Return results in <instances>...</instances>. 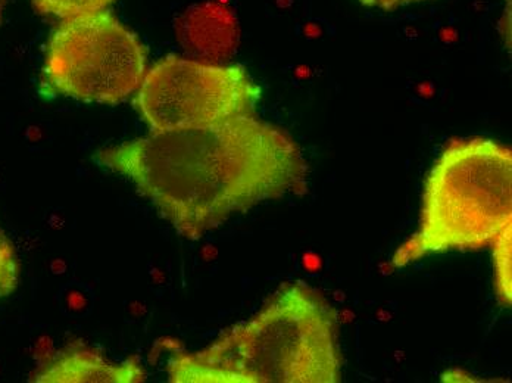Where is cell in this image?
<instances>
[{
  "label": "cell",
  "instance_id": "cell-1",
  "mask_svg": "<svg viewBox=\"0 0 512 383\" xmlns=\"http://www.w3.org/2000/svg\"><path fill=\"white\" fill-rule=\"evenodd\" d=\"M180 235L199 239L234 213L302 189L307 165L286 133L252 114L103 149Z\"/></svg>",
  "mask_w": 512,
  "mask_h": 383
},
{
  "label": "cell",
  "instance_id": "cell-2",
  "mask_svg": "<svg viewBox=\"0 0 512 383\" xmlns=\"http://www.w3.org/2000/svg\"><path fill=\"white\" fill-rule=\"evenodd\" d=\"M336 316L304 285L277 292L254 319L198 353H176V383H336L342 381Z\"/></svg>",
  "mask_w": 512,
  "mask_h": 383
},
{
  "label": "cell",
  "instance_id": "cell-3",
  "mask_svg": "<svg viewBox=\"0 0 512 383\" xmlns=\"http://www.w3.org/2000/svg\"><path fill=\"white\" fill-rule=\"evenodd\" d=\"M511 219V149L483 137L454 140L427 176L418 229L395 252L392 266L492 247L511 229Z\"/></svg>",
  "mask_w": 512,
  "mask_h": 383
},
{
  "label": "cell",
  "instance_id": "cell-4",
  "mask_svg": "<svg viewBox=\"0 0 512 383\" xmlns=\"http://www.w3.org/2000/svg\"><path fill=\"white\" fill-rule=\"evenodd\" d=\"M146 51L133 31L108 11L62 21L49 39L46 89L95 104H118L137 92L146 74Z\"/></svg>",
  "mask_w": 512,
  "mask_h": 383
},
{
  "label": "cell",
  "instance_id": "cell-5",
  "mask_svg": "<svg viewBox=\"0 0 512 383\" xmlns=\"http://www.w3.org/2000/svg\"><path fill=\"white\" fill-rule=\"evenodd\" d=\"M261 89L239 65L168 56L146 71L137 111L152 133L189 129L251 114Z\"/></svg>",
  "mask_w": 512,
  "mask_h": 383
},
{
  "label": "cell",
  "instance_id": "cell-6",
  "mask_svg": "<svg viewBox=\"0 0 512 383\" xmlns=\"http://www.w3.org/2000/svg\"><path fill=\"white\" fill-rule=\"evenodd\" d=\"M37 383H137L146 381L136 357L121 363L89 350H67L46 363L31 379Z\"/></svg>",
  "mask_w": 512,
  "mask_h": 383
},
{
  "label": "cell",
  "instance_id": "cell-7",
  "mask_svg": "<svg viewBox=\"0 0 512 383\" xmlns=\"http://www.w3.org/2000/svg\"><path fill=\"white\" fill-rule=\"evenodd\" d=\"M495 249V282L499 300L511 304V229L492 245Z\"/></svg>",
  "mask_w": 512,
  "mask_h": 383
},
{
  "label": "cell",
  "instance_id": "cell-8",
  "mask_svg": "<svg viewBox=\"0 0 512 383\" xmlns=\"http://www.w3.org/2000/svg\"><path fill=\"white\" fill-rule=\"evenodd\" d=\"M43 14L67 20L77 15L105 11L114 0H33Z\"/></svg>",
  "mask_w": 512,
  "mask_h": 383
},
{
  "label": "cell",
  "instance_id": "cell-9",
  "mask_svg": "<svg viewBox=\"0 0 512 383\" xmlns=\"http://www.w3.org/2000/svg\"><path fill=\"white\" fill-rule=\"evenodd\" d=\"M18 285V261L14 248L0 232V300L14 292Z\"/></svg>",
  "mask_w": 512,
  "mask_h": 383
},
{
  "label": "cell",
  "instance_id": "cell-10",
  "mask_svg": "<svg viewBox=\"0 0 512 383\" xmlns=\"http://www.w3.org/2000/svg\"><path fill=\"white\" fill-rule=\"evenodd\" d=\"M368 8L384 9V11H393L401 6L410 5V3L423 2V0H358Z\"/></svg>",
  "mask_w": 512,
  "mask_h": 383
}]
</instances>
